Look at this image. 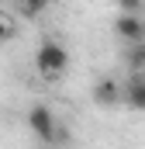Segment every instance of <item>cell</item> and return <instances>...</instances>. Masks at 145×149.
I'll use <instances>...</instances> for the list:
<instances>
[{
    "instance_id": "6da1fadb",
    "label": "cell",
    "mask_w": 145,
    "mask_h": 149,
    "mask_svg": "<svg viewBox=\"0 0 145 149\" xmlns=\"http://www.w3.org/2000/svg\"><path fill=\"white\" fill-rule=\"evenodd\" d=\"M35 70L45 80H55L69 70V49L59 42V38H41L35 49Z\"/></svg>"
},
{
    "instance_id": "7a4b0ae2",
    "label": "cell",
    "mask_w": 145,
    "mask_h": 149,
    "mask_svg": "<svg viewBox=\"0 0 145 149\" xmlns=\"http://www.w3.org/2000/svg\"><path fill=\"white\" fill-rule=\"evenodd\" d=\"M28 128H31V135L35 139H41V146L52 149V142H55V135H59V118H55V111L48 108V104H31L28 108Z\"/></svg>"
},
{
    "instance_id": "3957f363",
    "label": "cell",
    "mask_w": 145,
    "mask_h": 149,
    "mask_svg": "<svg viewBox=\"0 0 145 149\" xmlns=\"http://www.w3.org/2000/svg\"><path fill=\"white\" fill-rule=\"evenodd\" d=\"M114 31L128 45H142L145 42V17L142 14H117L114 17Z\"/></svg>"
},
{
    "instance_id": "277c9868",
    "label": "cell",
    "mask_w": 145,
    "mask_h": 149,
    "mask_svg": "<svg viewBox=\"0 0 145 149\" xmlns=\"http://www.w3.org/2000/svg\"><path fill=\"white\" fill-rule=\"evenodd\" d=\"M93 101L100 108H114V104H124V83L117 76H100L93 83Z\"/></svg>"
},
{
    "instance_id": "5b68a950",
    "label": "cell",
    "mask_w": 145,
    "mask_h": 149,
    "mask_svg": "<svg viewBox=\"0 0 145 149\" xmlns=\"http://www.w3.org/2000/svg\"><path fill=\"white\" fill-rule=\"evenodd\" d=\"M124 83V104L135 108V111H145V73H128Z\"/></svg>"
},
{
    "instance_id": "8992f818",
    "label": "cell",
    "mask_w": 145,
    "mask_h": 149,
    "mask_svg": "<svg viewBox=\"0 0 145 149\" xmlns=\"http://www.w3.org/2000/svg\"><path fill=\"white\" fill-rule=\"evenodd\" d=\"M128 66H131V73H145V42L128 49Z\"/></svg>"
},
{
    "instance_id": "52a82bcc",
    "label": "cell",
    "mask_w": 145,
    "mask_h": 149,
    "mask_svg": "<svg viewBox=\"0 0 145 149\" xmlns=\"http://www.w3.org/2000/svg\"><path fill=\"white\" fill-rule=\"evenodd\" d=\"M48 3H17V17H41Z\"/></svg>"
},
{
    "instance_id": "ba28073f",
    "label": "cell",
    "mask_w": 145,
    "mask_h": 149,
    "mask_svg": "<svg viewBox=\"0 0 145 149\" xmlns=\"http://www.w3.org/2000/svg\"><path fill=\"white\" fill-rule=\"evenodd\" d=\"M10 35H14V21H10L7 14H0V45L10 42Z\"/></svg>"
},
{
    "instance_id": "9c48e42d",
    "label": "cell",
    "mask_w": 145,
    "mask_h": 149,
    "mask_svg": "<svg viewBox=\"0 0 145 149\" xmlns=\"http://www.w3.org/2000/svg\"><path fill=\"white\" fill-rule=\"evenodd\" d=\"M117 14H142V3L138 0H121L117 3Z\"/></svg>"
}]
</instances>
